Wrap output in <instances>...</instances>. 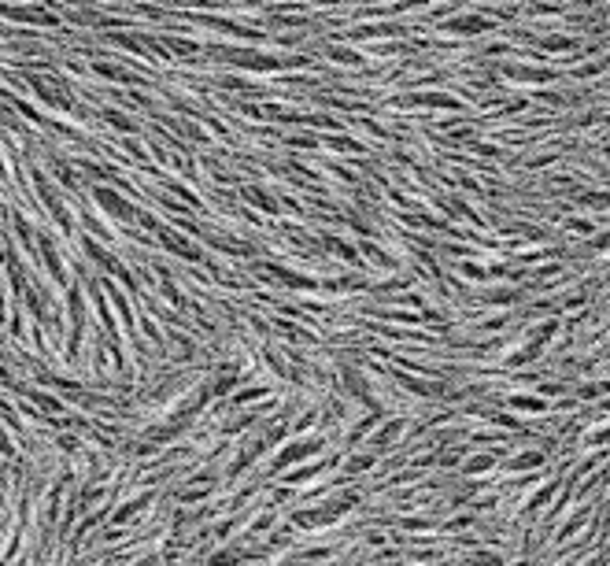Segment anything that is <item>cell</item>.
Masks as SVG:
<instances>
[{
    "instance_id": "cell-1",
    "label": "cell",
    "mask_w": 610,
    "mask_h": 566,
    "mask_svg": "<svg viewBox=\"0 0 610 566\" xmlns=\"http://www.w3.org/2000/svg\"><path fill=\"white\" fill-rule=\"evenodd\" d=\"M96 200H100V204L108 208L115 219H126V215H130V204H126L122 197H115L111 189H96Z\"/></svg>"
},
{
    "instance_id": "cell-2",
    "label": "cell",
    "mask_w": 610,
    "mask_h": 566,
    "mask_svg": "<svg viewBox=\"0 0 610 566\" xmlns=\"http://www.w3.org/2000/svg\"><path fill=\"white\" fill-rule=\"evenodd\" d=\"M159 237H163L167 248H174L178 255H185V259H196V255H200L196 248H192V244H185V237H178V233H170V230H163Z\"/></svg>"
},
{
    "instance_id": "cell-3",
    "label": "cell",
    "mask_w": 610,
    "mask_h": 566,
    "mask_svg": "<svg viewBox=\"0 0 610 566\" xmlns=\"http://www.w3.org/2000/svg\"><path fill=\"white\" fill-rule=\"evenodd\" d=\"M447 30H463V34H477V30H485V19H455V23H447Z\"/></svg>"
},
{
    "instance_id": "cell-4",
    "label": "cell",
    "mask_w": 610,
    "mask_h": 566,
    "mask_svg": "<svg viewBox=\"0 0 610 566\" xmlns=\"http://www.w3.org/2000/svg\"><path fill=\"white\" fill-rule=\"evenodd\" d=\"M248 197L255 200V204H263L266 211H274V200H270V197H266V193H259V189H248Z\"/></svg>"
},
{
    "instance_id": "cell-5",
    "label": "cell",
    "mask_w": 610,
    "mask_h": 566,
    "mask_svg": "<svg viewBox=\"0 0 610 566\" xmlns=\"http://www.w3.org/2000/svg\"><path fill=\"white\" fill-rule=\"evenodd\" d=\"M100 74H108V78H126V71H119V67H111V63H100V67H96Z\"/></svg>"
},
{
    "instance_id": "cell-6",
    "label": "cell",
    "mask_w": 610,
    "mask_h": 566,
    "mask_svg": "<svg viewBox=\"0 0 610 566\" xmlns=\"http://www.w3.org/2000/svg\"><path fill=\"white\" fill-rule=\"evenodd\" d=\"M108 122H115V126H119V130H130V122H126V119H122V115H115V111L108 115Z\"/></svg>"
}]
</instances>
